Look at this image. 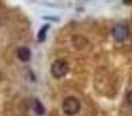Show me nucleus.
Returning a JSON list of instances; mask_svg holds the SVG:
<instances>
[{
	"label": "nucleus",
	"mask_w": 132,
	"mask_h": 116,
	"mask_svg": "<svg viewBox=\"0 0 132 116\" xmlns=\"http://www.w3.org/2000/svg\"><path fill=\"white\" fill-rule=\"evenodd\" d=\"M126 101H128L129 105H132V91L128 93V96H126Z\"/></svg>",
	"instance_id": "nucleus-8"
},
{
	"label": "nucleus",
	"mask_w": 132,
	"mask_h": 116,
	"mask_svg": "<svg viewBox=\"0 0 132 116\" xmlns=\"http://www.w3.org/2000/svg\"><path fill=\"white\" fill-rule=\"evenodd\" d=\"M111 34H112L115 41H125L129 35V30H128V27L123 25V24H117L111 30Z\"/></svg>",
	"instance_id": "nucleus-3"
},
{
	"label": "nucleus",
	"mask_w": 132,
	"mask_h": 116,
	"mask_svg": "<svg viewBox=\"0 0 132 116\" xmlns=\"http://www.w3.org/2000/svg\"><path fill=\"white\" fill-rule=\"evenodd\" d=\"M33 108H34V112L37 113V115H44V106L41 105V102L38 101V99H34L33 101Z\"/></svg>",
	"instance_id": "nucleus-6"
},
{
	"label": "nucleus",
	"mask_w": 132,
	"mask_h": 116,
	"mask_svg": "<svg viewBox=\"0 0 132 116\" xmlns=\"http://www.w3.org/2000/svg\"><path fill=\"white\" fill-rule=\"evenodd\" d=\"M72 44H74L75 48H78V50H82V48L87 47V44H88V40H87L85 37H82V35H74V37H72Z\"/></svg>",
	"instance_id": "nucleus-4"
},
{
	"label": "nucleus",
	"mask_w": 132,
	"mask_h": 116,
	"mask_svg": "<svg viewBox=\"0 0 132 116\" xmlns=\"http://www.w3.org/2000/svg\"><path fill=\"white\" fill-rule=\"evenodd\" d=\"M131 2H132V0H125L123 3H125V4H128V3H131Z\"/></svg>",
	"instance_id": "nucleus-9"
},
{
	"label": "nucleus",
	"mask_w": 132,
	"mask_h": 116,
	"mask_svg": "<svg viewBox=\"0 0 132 116\" xmlns=\"http://www.w3.org/2000/svg\"><path fill=\"white\" fill-rule=\"evenodd\" d=\"M47 30H48V25H44V27L40 30V33H38V41H44V38H46V31Z\"/></svg>",
	"instance_id": "nucleus-7"
},
{
	"label": "nucleus",
	"mask_w": 132,
	"mask_h": 116,
	"mask_svg": "<svg viewBox=\"0 0 132 116\" xmlns=\"http://www.w3.org/2000/svg\"><path fill=\"white\" fill-rule=\"evenodd\" d=\"M67 72H68V64H67V61H64V59H55L54 62H53L51 65V75L54 76V78H63V76L67 75Z\"/></svg>",
	"instance_id": "nucleus-2"
},
{
	"label": "nucleus",
	"mask_w": 132,
	"mask_h": 116,
	"mask_svg": "<svg viewBox=\"0 0 132 116\" xmlns=\"http://www.w3.org/2000/svg\"><path fill=\"white\" fill-rule=\"evenodd\" d=\"M17 57H19V59H20V61L27 62L30 58H31V52H30V50L27 47H20L17 50Z\"/></svg>",
	"instance_id": "nucleus-5"
},
{
	"label": "nucleus",
	"mask_w": 132,
	"mask_h": 116,
	"mask_svg": "<svg viewBox=\"0 0 132 116\" xmlns=\"http://www.w3.org/2000/svg\"><path fill=\"white\" fill-rule=\"evenodd\" d=\"M80 108H81L80 101H78L77 98H72V96L65 98L64 102H63V112L65 113V115H68V116L77 115V113L80 112Z\"/></svg>",
	"instance_id": "nucleus-1"
}]
</instances>
